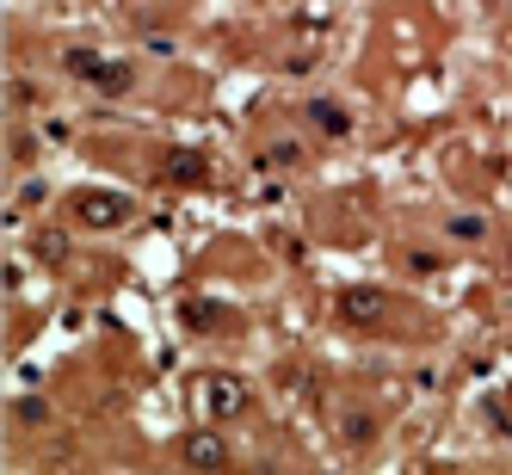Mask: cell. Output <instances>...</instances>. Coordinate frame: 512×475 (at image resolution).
Segmentation results:
<instances>
[{
	"label": "cell",
	"instance_id": "cell-1",
	"mask_svg": "<svg viewBox=\"0 0 512 475\" xmlns=\"http://www.w3.org/2000/svg\"><path fill=\"white\" fill-rule=\"evenodd\" d=\"M383 315H389V297H383V290H371V284L340 290V321H352V327H377Z\"/></svg>",
	"mask_w": 512,
	"mask_h": 475
},
{
	"label": "cell",
	"instance_id": "cell-3",
	"mask_svg": "<svg viewBox=\"0 0 512 475\" xmlns=\"http://www.w3.org/2000/svg\"><path fill=\"white\" fill-rule=\"evenodd\" d=\"M68 68H81V81H93V87H130V75L118 62H99V56H81V50H68Z\"/></svg>",
	"mask_w": 512,
	"mask_h": 475
},
{
	"label": "cell",
	"instance_id": "cell-5",
	"mask_svg": "<svg viewBox=\"0 0 512 475\" xmlns=\"http://www.w3.org/2000/svg\"><path fill=\"white\" fill-rule=\"evenodd\" d=\"M75 210L87 216V223H93V229H118V223H124V216H130V204H124V198H93V192H87V198H81Z\"/></svg>",
	"mask_w": 512,
	"mask_h": 475
},
{
	"label": "cell",
	"instance_id": "cell-2",
	"mask_svg": "<svg viewBox=\"0 0 512 475\" xmlns=\"http://www.w3.org/2000/svg\"><path fill=\"white\" fill-rule=\"evenodd\" d=\"M179 457H186V463H204V469H223V463H229V445H223L216 432H186V438H179Z\"/></svg>",
	"mask_w": 512,
	"mask_h": 475
},
{
	"label": "cell",
	"instance_id": "cell-4",
	"mask_svg": "<svg viewBox=\"0 0 512 475\" xmlns=\"http://www.w3.org/2000/svg\"><path fill=\"white\" fill-rule=\"evenodd\" d=\"M204 401H210V420H229L241 401H247V389H241L235 377H210V383H204Z\"/></svg>",
	"mask_w": 512,
	"mask_h": 475
},
{
	"label": "cell",
	"instance_id": "cell-6",
	"mask_svg": "<svg viewBox=\"0 0 512 475\" xmlns=\"http://www.w3.org/2000/svg\"><path fill=\"white\" fill-rule=\"evenodd\" d=\"M309 112L321 118V130H327V136H346V130H352V124H346V112H334V105H309Z\"/></svg>",
	"mask_w": 512,
	"mask_h": 475
}]
</instances>
